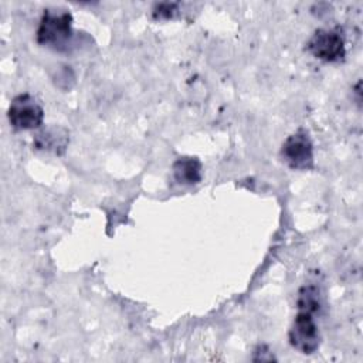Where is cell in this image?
Segmentation results:
<instances>
[{
  "label": "cell",
  "mask_w": 363,
  "mask_h": 363,
  "mask_svg": "<svg viewBox=\"0 0 363 363\" xmlns=\"http://www.w3.org/2000/svg\"><path fill=\"white\" fill-rule=\"evenodd\" d=\"M315 311L298 308V313L289 329V343L303 354H312L319 349L320 333L315 320Z\"/></svg>",
  "instance_id": "cell-2"
},
{
  "label": "cell",
  "mask_w": 363,
  "mask_h": 363,
  "mask_svg": "<svg viewBox=\"0 0 363 363\" xmlns=\"http://www.w3.org/2000/svg\"><path fill=\"white\" fill-rule=\"evenodd\" d=\"M308 50L325 62H339L346 55L345 40L336 30H316L308 41Z\"/></svg>",
  "instance_id": "cell-5"
},
{
  "label": "cell",
  "mask_w": 363,
  "mask_h": 363,
  "mask_svg": "<svg viewBox=\"0 0 363 363\" xmlns=\"http://www.w3.org/2000/svg\"><path fill=\"white\" fill-rule=\"evenodd\" d=\"M177 4L176 3H159L153 9V17L155 18H169L176 11Z\"/></svg>",
  "instance_id": "cell-8"
},
{
  "label": "cell",
  "mask_w": 363,
  "mask_h": 363,
  "mask_svg": "<svg viewBox=\"0 0 363 363\" xmlns=\"http://www.w3.org/2000/svg\"><path fill=\"white\" fill-rule=\"evenodd\" d=\"M284 162L295 170H308L313 167V145L306 130L299 129L285 139L281 149Z\"/></svg>",
  "instance_id": "cell-4"
},
{
  "label": "cell",
  "mask_w": 363,
  "mask_h": 363,
  "mask_svg": "<svg viewBox=\"0 0 363 363\" xmlns=\"http://www.w3.org/2000/svg\"><path fill=\"white\" fill-rule=\"evenodd\" d=\"M72 37V16L65 10H44L35 38L41 45L65 50Z\"/></svg>",
  "instance_id": "cell-1"
},
{
  "label": "cell",
  "mask_w": 363,
  "mask_h": 363,
  "mask_svg": "<svg viewBox=\"0 0 363 363\" xmlns=\"http://www.w3.org/2000/svg\"><path fill=\"white\" fill-rule=\"evenodd\" d=\"M9 121L13 128L21 130L37 129L44 119V109L30 94H20L13 98L9 111Z\"/></svg>",
  "instance_id": "cell-3"
},
{
  "label": "cell",
  "mask_w": 363,
  "mask_h": 363,
  "mask_svg": "<svg viewBox=\"0 0 363 363\" xmlns=\"http://www.w3.org/2000/svg\"><path fill=\"white\" fill-rule=\"evenodd\" d=\"M69 143V133L61 126H48L34 138V146L54 155H62Z\"/></svg>",
  "instance_id": "cell-6"
},
{
  "label": "cell",
  "mask_w": 363,
  "mask_h": 363,
  "mask_svg": "<svg viewBox=\"0 0 363 363\" xmlns=\"http://www.w3.org/2000/svg\"><path fill=\"white\" fill-rule=\"evenodd\" d=\"M173 176L176 182L182 184H196L201 180V163L197 157L183 156L174 160L173 166Z\"/></svg>",
  "instance_id": "cell-7"
}]
</instances>
